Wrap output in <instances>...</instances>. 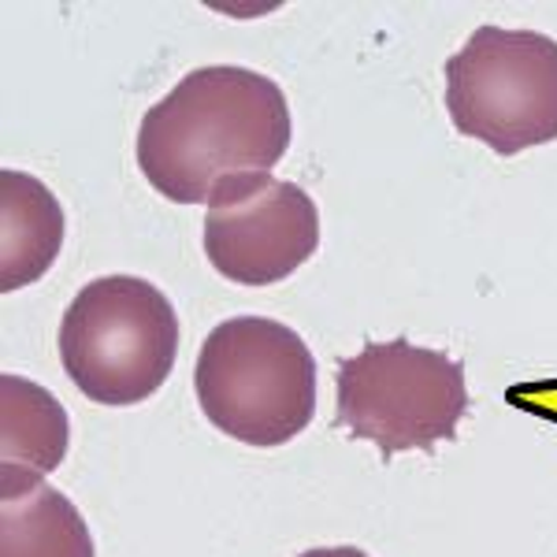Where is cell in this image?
Here are the masks:
<instances>
[{"label": "cell", "mask_w": 557, "mask_h": 557, "mask_svg": "<svg viewBox=\"0 0 557 557\" xmlns=\"http://www.w3.org/2000/svg\"><path fill=\"white\" fill-rule=\"evenodd\" d=\"M0 557H97L83 513L64 491L38 483L0 502Z\"/></svg>", "instance_id": "9"}, {"label": "cell", "mask_w": 557, "mask_h": 557, "mask_svg": "<svg viewBox=\"0 0 557 557\" xmlns=\"http://www.w3.org/2000/svg\"><path fill=\"white\" fill-rule=\"evenodd\" d=\"M178 354L175 305L146 278L86 283L60 320V361L97 406H138L168 383Z\"/></svg>", "instance_id": "3"}, {"label": "cell", "mask_w": 557, "mask_h": 557, "mask_svg": "<svg viewBox=\"0 0 557 557\" xmlns=\"http://www.w3.org/2000/svg\"><path fill=\"white\" fill-rule=\"evenodd\" d=\"M71 446L67 409L26 375H0V502L30 494Z\"/></svg>", "instance_id": "7"}, {"label": "cell", "mask_w": 557, "mask_h": 557, "mask_svg": "<svg viewBox=\"0 0 557 557\" xmlns=\"http://www.w3.org/2000/svg\"><path fill=\"white\" fill-rule=\"evenodd\" d=\"M201 412L246 446L298 438L317 409V361L294 327L235 317L209 331L194 368Z\"/></svg>", "instance_id": "2"}, {"label": "cell", "mask_w": 557, "mask_h": 557, "mask_svg": "<svg viewBox=\"0 0 557 557\" xmlns=\"http://www.w3.org/2000/svg\"><path fill=\"white\" fill-rule=\"evenodd\" d=\"M465 412V364L443 349L391 338L338 364V428L380 446L383 457L454 438Z\"/></svg>", "instance_id": "5"}, {"label": "cell", "mask_w": 557, "mask_h": 557, "mask_svg": "<svg viewBox=\"0 0 557 557\" xmlns=\"http://www.w3.org/2000/svg\"><path fill=\"white\" fill-rule=\"evenodd\" d=\"M446 112L498 157L557 141V41L480 26L446 60Z\"/></svg>", "instance_id": "4"}, {"label": "cell", "mask_w": 557, "mask_h": 557, "mask_svg": "<svg viewBox=\"0 0 557 557\" xmlns=\"http://www.w3.org/2000/svg\"><path fill=\"white\" fill-rule=\"evenodd\" d=\"M298 557H368V554L357 550V546H317V550H305Z\"/></svg>", "instance_id": "10"}, {"label": "cell", "mask_w": 557, "mask_h": 557, "mask_svg": "<svg viewBox=\"0 0 557 557\" xmlns=\"http://www.w3.org/2000/svg\"><path fill=\"white\" fill-rule=\"evenodd\" d=\"M64 246V209L34 175L0 172V290L30 286L57 264Z\"/></svg>", "instance_id": "8"}, {"label": "cell", "mask_w": 557, "mask_h": 557, "mask_svg": "<svg viewBox=\"0 0 557 557\" xmlns=\"http://www.w3.org/2000/svg\"><path fill=\"white\" fill-rule=\"evenodd\" d=\"M290 149V108L275 78L212 64L183 75L141 115L138 168L175 205H205L272 168Z\"/></svg>", "instance_id": "1"}, {"label": "cell", "mask_w": 557, "mask_h": 557, "mask_svg": "<svg viewBox=\"0 0 557 557\" xmlns=\"http://www.w3.org/2000/svg\"><path fill=\"white\" fill-rule=\"evenodd\" d=\"M317 246L320 212L312 197L275 175L227 186L205 212V257L231 283H283L317 253Z\"/></svg>", "instance_id": "6"}]
</instances>
